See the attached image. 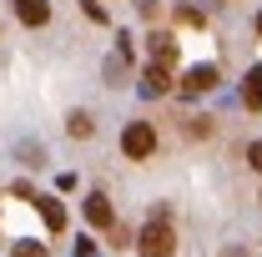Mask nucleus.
Segmentation results:
<instances>
[{
  "label": "nucleus",
  "instance_id": "obj_1",
  "mask_svg": "<svg viewBox=\"0 0 262 257\" xmlns=\"http://www.w3.org/2000/svg\"><path fill=\"white\" fill-rule=\"evenodd\" d=\"M177 252V232L166 217H151V222L141 227V237H136V257H171Z\"/></svg>",
  "mask_w": 262,
  "mask_h": 257
},
{
  "label": "nucleus",
  "instance_id": "obj_2",
  "mask_svg": "<svg viewBox=\"0 0 262 257\" xmlns=\"http://www.w3.org/2000/svg\"><path fill=\"white\" fill-rule=\"evenodd\" d=\"M121 152H126L131 161H146L157 152V126H151V121H131V126L121 131Z\"/></svg>",
  "mask_w": 262,
  "mask_h": 257
},
{
  "label": "nucleus",
  "instance_id": "obj_3",
  "mask_svg": "<svg viewBox=\"0 0 262 257\" xmlns=\"http://www.w3.org/2000/svg\"><path fill=\"white\" fill-rule=\"evenodd\" d=\"M212 86H217V66H192L182 76V96H207Z\"/></svg>",
  "mask_w": 262,
  "mask_h": 257
},
{
  "label": "nucleus",
  "instance_id": "obj_4",
  "mask_svg": "<svg viewBox=\"0 0 262 257\" xmlns=\"http://www.w3.org/2000/svg\"><path fill=\"white\" fill-rule=\"evenodd\" d=\"M86 222H91V227H111V222H116V212H111V197H101V192L86 197Z\"/></svg>",
  "mask_w": 262,
  "mask_h": 257
},
{
  "label": "nucleus",
  "instance_id": "obj_5",
  "mask_svg": "<svg viewBox=\"0 0 262 257\" xmlns=\"http://www.w3.org/2000/svg\"><path fill=\"white\" fill-rule=\"evenodd\" d=\"M15 15H20V26H46L51 20V0H15Z\"/></svg>",
  "mask_w": 262,
  "mask_h": 257
},
{
  "label": "nucleus",
  "instance_id": "obj_6",
  "mask_svg": "<svg viewBox=\"0 0 262 257\" xmlns=\"http://www.w3.org/2000/svg\"><path fill=\"white\" fill-rule=\"evenodd\" d=\"M171 61H177V40L166 31H157L151 35V66H166V71H171Z\"/></svg>",
  "mask_w": 262,
  "mask_h": 257
},
{
  "label": "nucleus",
  "instance_id": "obj_7",
  "mask_svg": "<svg viewBox=\"0 0 262 257\" xmlns=\"http://www.w3.org/2000/svg\"><path fill=\"white\" fill-rule=\"evenodd\" d=\"M242 106L247 111H262V66H252L247 81H242Z\"/></svg>",
  "mask_w": 262,
  "mask_h": 257
},
{
  "label": "nucleus",
  "instance_id": "obj_8",
  "mask_svg": "<svg viewBox=\"0 0 262 257\" xmlns=\"http://www.w3.org/2000/svg\"><path fill=\"white\" fill-rule=\"evenodd\" d=\"M35 207H40V217H46L51 232H61V227H66V212H61V202H56V197H35Z\"/></svg>",
  "mask_w": 262,
  "mask_h": 257
},
{
  "label": "nucleus",
  "instance_id": "obj_9",
  "mask_svg": "<svg viewBox=\"0 0 262 257\" xmlns=\"http://www.w3.org/2000/svg\"><path fill=\"white\" fill-rule=\"evenodd\" d=\"M146 91H151V96L171 91V71H166V66H146Z\"/></svg>",
  "mask_w": 262,
  "mask_h": 257
},
{
  "label": "nucleus",
  "instance_id": "obj_10",
  "mask_svg": "<svg viewBox=\"0 0 262 257\" xmlns=\"http://www.w3.org/2000/svg\"><path fill=\"white\" fill-rule=\"evenodd\" d=\"M66 131H71L76 141H81V136H91V131H96V121H91V111H71V116H66Z\"/></svg>",
  "mask_w": 262,
  "mask_h": 257
},
{
  "label": "nucleus",
  "instance_id": "obj_11",
  "mask_svg": "<svg viewBox=\"0 0 262 257\" xmlns=\"http://www.w3.org/2000/svg\"><path fill=\"white\" fill-rule=\"evenodd\" d=\"M15 257H46L40 242H15Z\"/></svg>",
  "mask_w": 262,
  "mask_h": 257
},
{
  "label": "nucleus",
  "instance_id": "obj_12",
  "mask_svg": "<svg viewBox=\"0 0 262 257\" xmlns=\"http://www.w3.org/2000/svg\"><path fill=\"white\" fill-rule=\"evenodd\" d=\"M126 242H131V232L121 222H111V247H126Z\"/></svg>",
  "mask_w": 262,
  "mask_h": 257
},
{
  "label": "nucleus",
  "instance_id": "obj_13",
  "mask_svg": "<svg viewBox=\"0 0 262 257\" xmlns=\"http://www.w3.org/2000/svg\"><path fill=\"white\" fill-rule=\"evenodd\" d=\"M247 166H252V172H262V141H252V146H247Z\"/></svg>",
  "mask_w": 262,
  "mask_h": 257
},
{
  "label": "nucleus",
  "instance_id": "obj_14",
  "mask_svg": "<svg viewBox=\"0 0 262 257\" xmlns=\"http://www.w3.org/2000/svg\"><path fill=\"white\" fill-rule=\"evenodd\" d=\"M222 257H252V252H242V247H227V252H222Z\"/></svg>",
  "mask_w": 262,
  "mask_h": 257
},
{
  "label": "nucleus",
  "instance_id": "obj_15",
  "mask_svg": "<svg viewBox=\"0 0 262 257\" xmlns=\"http://www.w3.org/2000/svg\"><path fill=\"white\" fill-rule=\"evenodd\" d=\"M257 31H262V15H257Z\"/></svg>",
  "mask_w": 262,
  "mask_h": 257
}]
</instances>
